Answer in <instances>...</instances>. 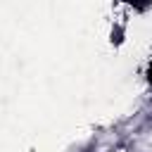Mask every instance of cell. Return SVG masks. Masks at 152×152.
Listing matches in <instances>:
<instances>
[{
  "label": "cell",
  "instance_id": "cell-1",
  "mask_svg": "<svg viewBox=\"0 0 152 152\" xmlns=\"http://www.w3.org/2000/svg\"><path fill=\"white\" fill-rule=\"evenodd\" d=\"M109 40H112V45H121L124 43V28L121 26H114L112 33H109Z\"/></svg>",
  "mask_w": 152,
  "mask_h": 152
},
{
  "label": "cell",
  "instance_id": "cell-2",
  "mask_svg": "<svg viewBox=\"0 0 152 152\" xmlns=\"http://www.w3.org/2000/svg\"><path fill=\"white\" fill-rule=\"evenodd\" d=\"M145 81H147V86L152 88V59H150L147 66H145Z\"/></svg>",
  "mask_w": 152,
  "mask_h": 152
}]
</instances>
